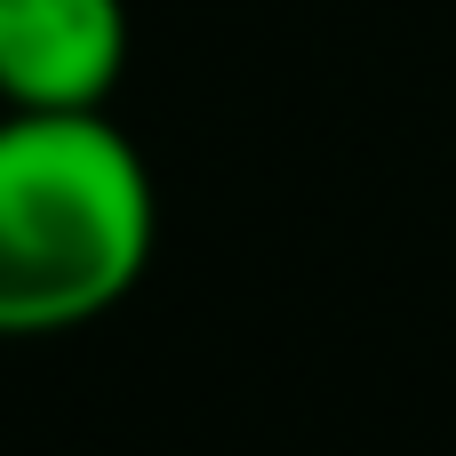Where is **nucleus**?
Here are the masks:
<instances>
[{
    "mask_svg": "<svg viewBox=\"0 0 456 456\" xmlns=\"http://www.w3.org/2000/svg\"><path fill=\"white\" fill-rule=\"evenodd\" d=\"M160 200L104 112H0V337L104 321L152 265Z\"/></svg>",
    "mask_w": 456,
    "mask_h": 456,
    "instance_id": "1",
    "label": "nucleus"
},
{
    "mask_svg": "<svg viewBox=\"0 0 456 456\" xmlns=\"http://www.w3.org/2000/svg\"><path fill=\"white\" fill-rule=\"evenodd\" d=\"M128 72V0H0V104L104 112Z\"/></svg>",
    "mask_w": 456,
    "mask_h": 456,
    "instance_id": "2",
    "label": "nucleus"
}]
</instances>
